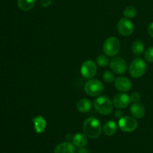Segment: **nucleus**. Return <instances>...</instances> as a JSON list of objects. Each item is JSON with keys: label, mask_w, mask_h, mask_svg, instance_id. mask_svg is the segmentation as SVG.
Masks as SVG:
<instances>
[{"label": "nucleus", "mask_w": 153, "mask_h": 153, "mask_svg": "<svg viewBox=\"0 0 153 153\" xmlns=\"http://www.w3.org/2000/svg\"><path fill=\"white\" fill-rule=\"evenodd\" d=\"M82 128L85 135L91 139L98 138L102 133L101 122L94 117L86 118L84 122Z\"/></svg>", "instance_id": "obj_1"}, {"label": "nucleus", "mask_w": 153, "mask_h": 153, "mask_svg": "<svg viewBox=\"0 0 153 153\" xmlns=\"http://www.w3.org/2000/svg\"><path fill=\"white\" fill-rule=\"evenodd\" d=\"M94 104L96 110L102 115H109L113 110V102L105 95H102L97 98Z\"/></svg>", "instance_id": "obj_2"}, {"label": "nucleus", "mask_w": 153, "mask_h": 153, "mask_svg": "<svg viewBox=\"0 0 153 153\" xmlns=\"http://www.w3.org/2000/svg\"><path fill=\"white\" fill-rule=\"evenodd\" d=\"M146 70V64L141 58H135L131 61L128 70L132 77L140 78L145 74Z\"/></svg>", "instance_id": "obj_3"}, {"label": "nucleus", "mask_w": 153, "mask_h": 153, "mask_svg": "<svg viewBox=\"0 0 153 153\" xmlns=\"http://www.w3.org/2000/svg\"><path fill=\"white\" fill-rule=\"evenodd\" d=\"M120 49V42L116 37L107 38L103 44V51L108 56H114L119 52Z\"/></svg>", "instance_id": "obj_4"}, {"label": "nucleus", "mask_w": 153, "mask_h": 153, "mask_svg": "<svg viewBox=\"0 0 153 153\" xmlns=\"http://www.w3.org/2000/svg\"><path fill=\"white\" fill-rule=\"evenodd\" d=\"M85 91L88 95L92 97L99 96L104 91V86L99 80L90 79L85 83Z\"/></svg>", "instance_id": "obj_5"}, {"label": "nucleus", "mask_w": 153, "mask_h": 153, "mask_svg": "<svg viewBox=\"0 0 153 153\" xmlns=\"http://www.w3.org/2000/svg\"><path fill=\"white\" fill-rule=\"evenodd\" d=\"M119 128L124 132H133L137 128V121L133 116H123L118 121Z\"/></svg>", "instance_id": "obj_6"}, {"label": "nucleus", "mask_w": 153, "mask_h": 153, "mask_svg": "<svg viewBox=\"0 0 153 153\" xmlns=\"http://www.w3.org/2000/svg\"><path fill=\"white\" fill-rule=\"evenodd\" d=\"M97 72V64L92 60H87L82 63L81 74L86 79H92Z\"/></svg>", "instance_id": "obj_7"}, {"label": "nucleus", "mask_w": 153, "mask_h": 153, "mask_svg": "<svg viewBox=\"0 0 153 153\" xmlns=\"http://www.w3.org/2000/svg\"><path fill=\"white\" fill-rule=\"evenodd\" d=\"M118 32L123 36H129L134 32V25L128 18H122L117 25Z\"/></svg>", "instance_id": "obj_8"}, {"label": "nucleus", "mask_w": 153, "mask_h": 153, "mask_svg": "<svg viewBox=\"0 0 153 153\" xmlns=\"http://www.w3.org/2000/svg\"><path fill=\"white\" fill-rule=\"evenodd\" d=\"M110 68L114 73L123 74L127 70L126 62L121 57H114L110 61Z\"/></svg>", "instance_id": "obj_9"}, {"label": "nucleus", "mask_w": 153, "mask_h": 153, "mask_svg": "<svg viewBox=\"0 0 153 153\" xmlns=\"http://www.w3.org/2000/svg\"><path fill=\"white\" fill-rule=\"evenodd\" d=\"M131 98L125 93H118L113 98V104L118 109H123L128 106L131 103Z\"/></svg>", "instance_id": "obj_10"}, {"label": "nucleus", "mask_w": 153, "mask_h": 153, "mask_svg": "<svg viewBox=\"0 0 153 153\" xmlns=\"http://www.w3.org/2000/svg\"><path fill=\"white\" fill-rule=\"evenodd\" d=\"M115 87L117 90L122 92H128L131 88V82L128 78L125 76H119L114 80Z\"/></svg>", "instance_id": "obj_11"}, {"label": "nucleus", "mask_w": 153, "mask_h": 153, "mask_svg": "<svg viewBox=\"0 0 153 153\" xmlns=\"http://www.w3.org/2000/svg\"><path fill=\"white\" fill-rule=\"evenodd\" d=\"M75 146L70 142H64L58 144L55 148L54 153H75Z\"/></svg>", "instance_id": "obj_12"}, {"label": "nucleus", "mask_w": 153, "mask_h": 153, "mask_svg": "<svg viewBox=\"0 0 153 153\" xmlns=\"http://www.w3.org/2000/svg\"><path fill=\"white\" fill-rule=\"evenodd\" d=\"M130 112L135 118H141L145 115V108L143 104L137 102L131 105Z\"/></svg>", "instance_id": "obj_13"}, {"label": "nucleus", "mask_w": 153, "mask_h": 153, "mask_svg": "<svg viewBox=\"0 0 153 153\" xmlns=\"http://www.w3.org/2000/svg\"><path fill=\"white\" fill-rule=\"evenodd\" d=\"M34 130L37 134L43 133L46 128V121L43 116H38L32 118Z\"/></svg>", "instance_id": "obj_14"}, {"label": "nucleus", "mask_w": 153, "mask_h": 153, "mask_svg": "<svg viewBox=\"0 0 153 153\" xmlns=\"http://www.w3.org/2000/svg\"><path fill=\"white\" fill-rule=\"evenodd\" d=\"M88 143V137L83 134H76L73 137V144L78 148H84Z\"/></svg>", "instance_id": "obj_15"}, {"label": "nucleus", "mask_w": 153, "mask_h": 153, "mask_svg": "<svg viewBox=\"0 0 153 153\" xmlns=\"http://www.w3.org/2000/svg\"><path fill=\"white\" fill-rule=\"evenodd\" d=\"M92 107V103L88 98H82L77 102L76 108L81 112H87L91 110Z\"/></svg>", "instance_id": "obj_16"}, {"label": "nucleus", "mask_w": 153, "mask_h": 153, "mask_svg": "<svg viewBox=\"0 0 153 153\" xmlns=\"http://www.w3.org/2000/svg\"><path fill=\"white\" fill-rule=\"evenodd\" d=\"M117 130V124H116L114 121L113 120H110L105 122L103 127V130H104L105 134L108 136H112L116 133Z\"/></svg>", "instance_id": "obj_17"}, {"label": "nucleus", "mask_w": 153, "mask_h": 153, "mask_svg": "<svg viewBox=\"0 0 153 153\" xmlns=\"http://www.w3.org/2000/svg\"><path fill=\"white\" fill-rule=\"evenodd\" d=\"M36 0H18L17 5L22 10L28 11L34 7Z\"/></svg>", "instance_id": "obj_18"}, {"label": "nucleus", "mask_w": 153, "mask_h": 153, "mask_svg": "<svg viewBox=\"0 0 153 153\" xmlns=\"http://www.w3.org/2000/svg\"><path fill=\"white\" fill-rule=\"evenodd\" d=\"M145 49L144 44L140 40H136L131 44V50L135 55H140L143 52Z\"/></svg>", "instance_id": "obj_19"}, {"label": "nucleus", "mask_w": 153, "mask_h": 153, "mask_svg": "<svg viewBox=\"0 0 153 153\" xmlns=\"http://www.w3.org/2000/svg\"><path fill=\"white\" fill-rule=\"evenodd\" d=\"M137 10L134 6H128L123 10V15L126 18H134L137 15Z\"/></svg>", "instance_id": "obj_20"}, {"label": "nucleus", "mask_w": 153, "mask_h": 153, "mask_svg": "<svg viewBox=\"0 0 153 153\" xmlns=\"http://www.w3.org/2000/svg\"><path fill=\"white\" fill-rule=\"evenodd\" d=\"M97 63L100 67H106L108 64L109 60L106 56L100 55L97 58Z\"/></svg>", "instance_id": "obj_21"}, {"label": "nucleus", "mask_w": 153, "mask_h": 153, "mask_svg": "<svg viewBox=\"0 0 153 153\" xmlns=\"http://www.w3.org/2000/svg\"><path fill=\"white\" fill-rule=\"evenodd\" d=\"M103 80H105V82L111 83V82L115 80V76L113 74V72L110 71V70H106L103 74Z\"/></svg>", "instance_id": "obj_22"}, {"label": "nucleus", "mask_w": 153, "mask_h": 153, "mask_svg": "<svg viewBox=\"0 0 153 153\" xmlns=\"http://www.w3.org/2000/svg\"><path fill=\"white\" fill-rule=\"evenodd\" d=\"M144 58L146 61L149 62H153V46L148 48L144 53Z\"/></svg>", "instance_id": "obj_23"}, {"label": "nucleus", "mask_w": 153, "mask_h": 153, "mask_svg": "<svg viewBox=\"0 0 153 153\" xmlns=\"http://www.w3.org/2000/svg\"><path fill=\"white\" fill-rule=\"evenodd\" d=\"M130 98H131V101L134 102V103H137V102H138L139 100H140V93L137 92H134L131 93Z\"/></svg>", "instance_id": "obj_24"}, {"label": "nucleus", "mask_w": 153, "mask_h": 153, "mask_svg": "<svg viewBox=\"0 0 153 153\" xmlns=\"http://www.w3.org/2000/svg\"><path fill=\"white\" fill-rule=\"evenodd\" d=\"M54 2H55V0H40L41 5L44 8L52 5Z\"/></svg>", "instance_id": "obj_25"}, {"label": "nucleus", "mask_w": 153, "mask_h": 153, "mask_svg": "<svg viewBox=\"0 0 153 153\" xmlns=\"http://www.w3.org/2000/svg\"><path fill=\"white\" fill-rule=\"evenodd\" d=\"M148 33L151 37L153 38V22H151L148 26Z\"/></svg>", "instance_id": "obj_26"}, {"label": "nucleus", "mask_w": 153, "mask_h": 153, "mask_svg": "<svg viewBox=\"0 0 153 153\" xmlns=\"http://www.w3.org/2000/svg\"><path fill=\"white\" fill-rule=\"evenodd\" d=\"M114 116L115 117L117 118H121L122 117H123V112L120 110H117L116 112H115Z\"/></svg>", "instance_id": "obj_27"}, {"label": "nucleus", "mask_w": 153, "mask_h": 153, "mask_svg": "<svg viewBox=\"0 0 153 153\" xmlns=\"http://www.w3.org/2000/svg\"><path fill=\"white\" fill-rule=\"evenodd\" d=\"M79 153H88V151L86 149V148H81L80 149H79Z\"/></svg>", "instance_id": "obj_28"}]
</instances>
